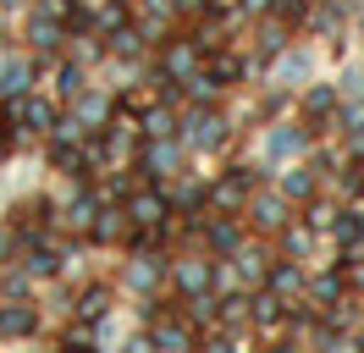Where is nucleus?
Here are the masks:
<instances>
[{"label": "nucleus", "instance_id": "f257e3e1", "mask_svg": "<svg viewBox=\"0 0 364 353\" xmlns=\"http://www.w3.org/2000/svg\"><path fill=\"white\" fill-rule=\"evenodd\" d=\"M182 144L188 149H227V138H232V127H227V116L221 110H210V105H193L188 116H182Z\"/></svg>", "mask_w": 364, "mask_h": 353}, {"label": "nucleus", "instance_id": "f03ea898", "mask_svg": "<svg viewBox=\"0 0 364 353\" xmlns=\"http://www.w3.org/2000/svg\"><path fill=\"white\" fill-rule=\"evenodd\" d=\"M243 221H249L254 232L271 238V232H282V226L293 221V199H287V194H259V188H254L249 204H243Z\"/></svg>", "mask_w": 364, "mask_h": 353}, {"label": "nucleus", "instance_id": "7ed1b4c3", "mask_svg": "<svg viewBox=\"0 0 364 353\" xmlns=\"http://www.w3.org/2000/svg\"><path fill=\"white\" fill-rule=\"evenodd\" d=\"M122 210H127V226H160L171 216V194L166 188H138V194L122 199Z\"/></svg>", "mask_w": 364, "mask_h": 353}, {"label": "nucleus", "instance_id": "20e7f679", "mask_svg": "<svg viewBox=\"0 0 364 353\" xmlns=\"http://www.w3.org/2000/svg\"><path fill=\"white\" fill-rule=\"evenodd\" d=\"M182 166V144H171V138H149L144 149H138V172L155 176V182H171Z\"/></svg>", "mask_w": 364, "mask_h": 353}, {"label": "nucleus", "instance_id": "39448f33", "mask_svg": "<svg viewBox=\"0 0 364 353\" xmlns=\"http://www.w3.org/2000/svg\"><path fill=\"white\" fill-rule=\"evenodd\" d=\"M122 282L133 287V293H155V287L166 282V254H155V248H133V260H127V270H122Z\"/></svg>", "mask_w": 364, "mask_h": 353}, {"label": "nucleus", "instance_id": "423d86ee", "mask_svg": "<svg viewBox=\"0 0 364 353\" xmlns=\"http://www.w3.org/2000/svg\"><path fill=\"white\" fill-rule=\"evenodd\" d=\"M210 270H215L210 254H177V260H166V276L177 282L182 298H188V293H199V287H210Z\"/></svg>", "mask_w": 364, "mask_h": 353}, {"label": "nucleus", "instance_id": "0eeeda50", "mask_svg": "<svg viewBox=\"0 0 364 353\" xmlns=\"http://www.w3.org/2000/svg\"><path fill=\"white\" fill-rule=\"evenodd\" d=\"M199 238H205V254H232L243 243V226H237V216H205Z\"/></svg>", "mask_w": 364, "mask_h": 353}, {"label": "nucleus", "instance_id": "6e6552de", "mask_svg": "<svg viewBox=\"0 0 364 353\" xmlns=\"http://www.w3.org/2000/svg\"><path fill=\"white\" fill-rule=\"evenodd\" d=\"M282 315H287V298H282V293H271V287H254V298H249V326H254V331H276V326H282Z\"/></svg>", "mask_w": 364, "mask_h": 353}, {"label": "nucleus", "instance_id": "1a4fd4ad", "mask_svg": "<svg viewBox=\"0 0 364 353\" xmlns=\"http://www.w3.org/2000/svg\"><path fill=\"white\" fill-rule=\"evenodd\" d=\"M232 270H237V282L259 287V282H265V270H271V254H265L259 243H237V248H232Z\"/></svg>", "mask_w": 364, "mask_h": 353}, {"label": "nucleus", "instance_id": "9d476101", "mask_svg": "<svg viewBox=\"0 0 364 353\" xmlns=\"http://www.w3.org/2000/svg\"><path fill=\"white\" fill-rule=\"evenodd\" d=\"M199 61H205V56L193 50V39H166L160 44V72H171V78H188Z\"/></svg>", "mask_w": 364, "mask_h": 353}, {"label": "nucleus", "instance_id": "9b49d317", "mask_svg": "<svg viewBox=\"0 0 364 353\" xmlns=\"http://www.w3.org/2000/svg\"><path fill=\"white\" fill-rule=\"evenodd\" d=\"M210 78H215V88L227 94V88H237L243 78H249V61L243 56H232V50H210V66H205Z\"/></svg>", "mask_w": 364, "mask_h": 353}, {"label": "nucleus", "instance_id": "f8f14e48", "mask_svg": "<svg viewBox=\"0 0 364 353\" xmlns=\"http://www.w3.org/2000/svg\"><path fill=\"white\" fill-rule=\"evenodd\" d=\"M89 238L94 243H122L127 238V210H122V204H100L94 221H89Z\"/></svg>", "mask_w": 364, "mask_h": 353}, {"label": "nucleus", "instance_id": "ddd939ff", "mask_svg": "<svg viewBox=\"0 0 364 353\" xmlns=\"http://www.w3.org/2000/svg\"><path fill=\"white\" fill-rule=\"evenodd\" d=\"M72 315H77V320H89V326H100V320L111 315V287H105V282L83 287V293L72 298Z\"/></svg>", "mask_w": 364, "mask_h": 353}, {"label": "nucleus", "instance_id": "4468645a", "mask_svg": "<svg viewBox=\"0 0 364 353\" xmlns=\"http://www.w3.org/2000/svg\"><path fill=\"white\" fill-rule=\"evenodd\" d=\"M0 331H6V337H33V331H39V309L6 298V304H0Z\"/></svg>", "mask_w": 364, "mask_h": 353}, {"label": "nucleus", "instance_id": "2eb2a0df", "mask_svg": "<svg viewBox=\"0 0 364 353\" xmlns=\"http://www.w3.org/2000/svg\"><path fill=\"white\" fill-rule=\"evenodd\" d=\"M61 39H67V28H61L55 17H33L28 22V50H33V56H55Z\"/></svg>", "mask_w": 364, "mask_h": 353}, {"label": "nucleus", "instance_id": "dca6fc26", "mask_svg": "<svg viewBox=\"0 0 364 353\" xmlns=\"http://www.w3.org/2000/svg\"><path fill=\"white\" fill-rule=\"evenodd\" d=\"M138 132H144V138H177V116H171V105L149 100L144 116H138Z\"/></svg>", "mask_w": 364, "mask_h": 353}, {"label": "nucleus", "instance_id": "f3484780", "mask_svg": "<svg viewBox=\"0 0 364 353\" xmlns=\"http://www.w3.org/2000/svg\"><path fill=\"white\" fill-rule=\"evenodd\" d=\"M33 72H39V66L23 61V56H17V61H6V66H0V94H6V100L28 94V88H33Z\"/></svg>", "mask_w": 364, "mask_h": 353}, {"label": "nucleus", "instance_id": "a211bd4d", "mask_svg": "<svg viewBox=\"0 0 364 353\" xmlns=\"http://www.w3.org/2000/svg\"><path fill=\"white\" fill-rule=\"evenodd\" d=\"M276 194H287L293 204L315 199V194H320V176H315V166H293V172L282 176V188H276Z\"/></svg>", "mask_w": 364, "mask_h": 353}, {"label": "nucleus", "instance_id": "6ab92c4d", "mask_svg": "<svg viewBox=\"0 0 364 353\" xmlns=\"http://www.w3.org/2000/svg\"><path fill=\"white\" fill-rule=\"evenodd\" d=\"M342 293H348V270H326V276H315V282H309V309L337 304Z\"/></svg>", "mask_w": 364, "mask_h": 353}, {"label": "nucleus", "instance_id": "aec40b11", "mask_svg": "<svg viewBox=\"0 0 364 353\" xmlns=\"http://www.w3.org/2000/svg\"><path fill=\"white\" fill-rule=\"evenodd\" d=\"M259 287H271V293H282V298H293L298 287H304V270H298V260H276Z\"/></svg>", "mask_w": 364, "mask_h": 353}, {"label": "nucleus", "instance_id": "412c9836", "mask_svg": "<svg viewBox=\"0 0 364 353\" xmlns=\"http://www.w3.org/2000/svg\"><path fill=\"white\" fill-rule=\"evenodd\" d=\"M111 100H100V94H77V105H72V116L83 122V127H100V122H111Z\"/></svg>", "mask_w": 364, "mask_h": 353}, {"label": "nucleus", "instance_id": "4be33fe9", "mask_svg": "<svg viewBox=\"0 0 364 353\" xmlns=\"http://www.w3.org/2000/svg\"><path fill=\"white\" fill-rule=\"evenodd\" d=\"M55 94H61V100H77V94H83V61L55 66Z\"/></svg>", "mask_w": 364, "mask_h": 353}, {"label": "nucleus", "instance_id": "5701e85b", "mask_svg": "<svg viewBox=\"0 0 364 353\" xmlns=\"http://www.w3.org/2000/svg\"><path fill=\"white\" fill-rule=\"evenodd\" d=\"M276 238H282V248H287L293 260H304V254L315 248V232H309V226H293V221H287V226H282Z\"/></svg>", "mask_w": 364, "mask_h": 353}, {"label": "nucleus", "instance_id": "b1692460", "mask_svg": "<svg viewBox=\"0 0 364 353\" xmlns=\"http://www.w3.org/2000/svg\"><path fill=\"white\" fill-rule=\"evenodd\" d=\"M282 50H287V22H265V28H259V61H271V56H282Z\"/></svg>", "mask_w": 364, "mask_h": 353}, {"label": "nucleus", "instance_id": "393cba45", "mask_svg": "<svg viewBox=\"0 0 364 353\" xmlns=\"http://www.w3.org/2000/svg\"><path fill=\"white\" fill-rule=\"evenodd\" d=\"M309 144V127H276L271 132V154H298Z\"/></svg>", "mask_w": 364, "mask_h": 353}, {"label": "nucleus", "instance_id": "a878e982", "mask_svg": "<svg viewBox=\"0 0 364 353\" xmlns=\"http://www.w3.org/2000/svg\"><path fill=\"white\" fill-rule=\"evenodd\" d=\"M331 216H337V210H331V204H326V199H304V226H309V232H326V226H331Z\"/></svg>", "mask_w": 364, "mask_h": 353}, {"label": "nucleus", "instance_id": "bb28decb", "mask_svg": "<svg viewBox=\"0 0 364 353\" xmlns=\"http://www.w3.org/2000/svg\"><path fill=\"white\" fill-rule=\"evenodd\" d=\"M331 176H337L342 199H364V166H348V172H331Z\"/></svg>", "mask_w": 364, "mask_h": 353}, {"label": "nucleus", "instance_id": "cd10ccee", "mask_svg": "<svg viewBox=\"0 0 364 353\" xmlns=\"http://www.w3.org/2000/svg\"><path fill=\"white\" fill-rule=\"evenodd\" d=\"M276 78H282V83H287V88H293V83H304V78H309V56H304V50H298V56H287Z\"/></svg>", "mask_w": 364, "mask_h": 353}, {"label": "nucleus", "instance_id": "c85d7f7f", "mask_svg": "<svg viewBox=\"0 0 364 353\" xmlns=\"http://www.w3.org/2000/svg\"><path fill=\"white\" fill-rule=\"evenodd\" d=\"M304 11H309V0H271V17L287 22V28H293V22H304Z\"/></svg>", "mask_w": 364, "mask_h": 353}, {"label": "nucleus", "instance_id": "c756f323", "mask_svg": "<svg viewBox=\"0 0 364 353\" xmlns=\"http://www.w3.org/2000/svg\"><path fill=\"white\" fill-rule=\"evenodd\" d=\"M11 144H17V122H11V116H6V110H0V154L11 149Z\"/></svg>", "mask_w": 364, "mask_h": 353}, {"label": "nucleus", "instance_id": "7c9ffc66", "mask_svg": "<svg viewBox=\"0 0 364 353\" xmlns=\"http://www.w3.org/2000/svg\"><path fill=\"white\" fill-rule=\"evenodd\" d=\"M237 11H243V17H265V11H271V0H237Z\"/></svg>", "mask_w": 364, "mask_h": 353}, {"label": "nucleus", "instance_id": "2f4dec72", "mask_svg": "<svg viewBox=\"0 0 364 353\" xmlns=\"http://www.w3.org/2000/svg\"><path fill=\"white\" fill-rule=\"evenodd\" d=\"M0 293H6V298H23V293H28V276H6V287H0Z\"/></svg>", "mask_w": 364, "mask_h": 353}, {"label": "nucleus", "instance_id": "473e14b6", "mask_svg": "<svg viewBox=\"0 0 364 353\" xmlns=\"http://www.w3.org/2000/svg\"><path fill=\"white\" fill-rule=\"evenodd\" d=\"M11 248H17V232H6V226H0V265L11 260Z\"/></svg>", "mask_w": 364, "mask_h": 353}, {"label": "nucleus", "instance_id": "72a5a7b5", "mask_svg": "<svg viewBox=\"0 0 364 353\" xmlns=\"http://www.w3.org/2000/svg\"><path fill=\"white\" fill-rule=\"evenodd\" d=\"M353 348H364V326H359V337H353Z\"/></svg>", "mask_w": 364, "mask_h": 353}, {"label": "nucleus", "instance_id": "f704fd0d", "mask_svg": "<svg viewBox=\"0 0 364 353\" xmlns=\"http://www.w3.org/2000/svg\"><path fill=\"white\" fill-rule=\"evenodd\" d=\"M205 6H232V0H205Z\"/></svg>", "mask_w": 364, "mask_h": 353}, {"label": "nucleus", "instance_id": "c9c22d12", "mask_svg": "<svg viewBox=\"0 0 364 353\" xmlns=\"http://www.w3.org/2000/svg\"><path fill=\"white\" fill-rule=\"evenodd\" d=\"M127 6H133V0H127Z\"/></svg>", "mask_w": 364, "mask_h": 353}]
</instances>
